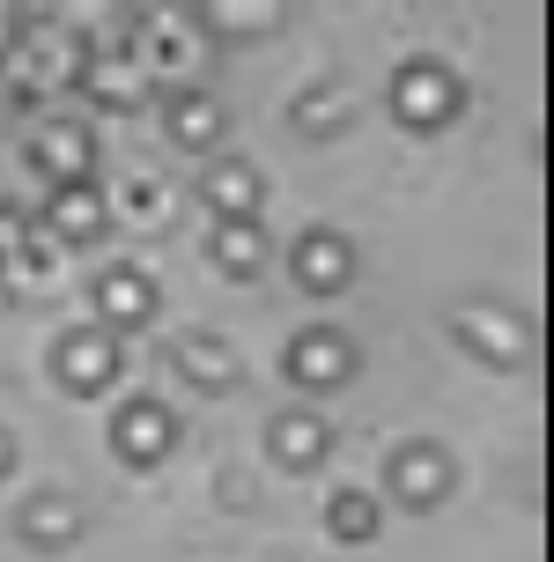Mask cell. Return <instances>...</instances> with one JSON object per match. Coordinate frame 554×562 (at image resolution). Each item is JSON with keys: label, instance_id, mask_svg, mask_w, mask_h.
Segmentation results:
<instances>
[{"label": "cell", "instance_id": "obj_8", "mask_svg": "<svg viewBox=\"0 0 554 562\" xmlns=\"http://www.w3.org/2000/svg\"><path fill=\"white\" fill-rule=\"evenodd\" d=\"M59 378L75 385V393H104L111 378H118V340L111 334H67V348H59Z\"/></svg>", "mask_w": 554, "mask_h": 562}, {"label": "cell", "instance_id": "obj_11", "mask_svg": "<svg viewBox=\"0 0 554 562\" xmlns=\"http://www.w3.org/2000/svg\"><path fill=\"white\" fill-rule=\"evenodd\" d=\"M200 193L215 207V223H259V170L251 164H215Z\"/></svg>", "mask_w": 554, "mask_h": 562}, {"label": "cell", "instance_id": "obj_19", "mask_svg": "<svg viewBox=\"0 0 554 562\" xmlns=\"http://www.w3.org/2000/svg\"><path fill=\"white\" fill-rule=\"evenodd\" d=\"M30 252V223H23V207H8L0 200V259H23Z\"/></svg>", "mask_w": 554, "mask_h": 562}, {"label": "cell", "instance_id": "obj_16", "mask_svg": "<svg viewBox=\"0 0 554 562\" xmlns=\"http://www.w3.org/2000/svg\"><path fill=\"white\" fill-rule=\"evenodd\" d=\"M178 363H185V378H193V385H229V378H237V356H229L222 340H207V334L185 340V348H178Z\"/></svg>", "mask_w": 554, "mask_h": 562}, {"label": "cell", "instance_id": "obj_4", "mask_svg": "<svg viewBox=\"0 0 554 562\" xmlns=\"http://www.w3.org/2000/svg\"><path fill=\"white\" fill-rule=\"evenodd\" d=\"M30 164L45 170L53 186H89V170H97V140H89V126L59 119V126H45V134L30 140Z\"/></svg>", "mask_w": 554, "mask_h": 562}, {"label": "cell", "instance_id": "obj_1", "mask_svg": "<svg viewBox=\"0 0 554 562\" xmlns=\"http://www.w3.org/2000/svg\"><path fill=\"white\" fill-rule=\"evenodd\" d=\"M392 112L407 119V126H443V119L459 112V75L437 67V59H407L399 75H392Z\"/></svg>", "mask_w": 554, "mask_h": 562}, {"label": "cell", "instance_id": "obj_14", "mask_svg": "<svg viewBox=\"0 0 554 562\" xmlns=\"http://www.w3.org/2000/svg\"><path fill=\"white\" fill-rule=\"evenodd\" d=\"M170 134L185 140V148H207V140L222 134V104L200 97V89H178V97H170Z\"/></svg>", "mask_w": 554, "mask_h": 562}, {"label": "cell", "instance_id": "obj_20", "mask_svg": "<svg viewBox=\"0 0 554 562\" xmlns=\"http://www.w3.org/2000/svg\"><path fill=\"white\" fill-rule=\"evenodd\" d=\"M296 126H304V134H318V126H340V104H326V97H304V104H296Z\"/></svg>", "mask_w": 554, "mask_h": 562}, {"label": "cell", "instance_id": "obj_10", "mask_svg": "<svg viewBox=\"0 0 554 562\" xmlns=\"http://www.w3.org/2000/svg\"><path fill=\"white\" fill-rule=\"evenodd\" d=\"M45 223H53L59 245H89L97 229L111 223V207L97 186H53V207H45Z\"/></svg>", "mask_w": 554, "mask_h": 562}, {"label": "cell", "instance_id": "obj_18", "mask_svg": "<svg viewBox=\"0 0 554 562\" xmlns=\"http://www.w3.org/2000/svg\"><path fill=\"white\" fill-rule=\"evenodd\" d=\"M89 89H104L111 104H134L140 75H134V67H118V59H97V67H89Z\"/></svg>", "mask_w": 554, "mask_h": 562}, {"label": "cell", "instance_id": "obj_21", "mask_svg": "<svg viewBox=\"0 0 554 562\" xmlns=\"http://www.w3.org/2000/svg\"><path fill=\"white\" fill-rule=\"evenodd\" d=\"M8 467H15V451H8V437H0V474H8Z\"/></svg>", "mask_w": 554, "mask_h": 562}, {"label": "cell", "instance_id": "obj_3", "mask_svg": "<svg viewBox=\"0 0 554 562\" xmlns=\"http://www.w3.org/2000/svg\"><path fill=\"white\" fill-rule=\"evenodd\" d=\"M348 370H355V348L332 334V326H304V334L289 340V378L310 385V393H332Z\"/></svg>", "mask_w": 554, "mask_h": 562}, {"label": "cell", "instance_id": "obj_13", "mask_svg": "<svg viewBox=\"0 0 554 562\" xmlns=\"http://www.w3.org/2000/svg\"><path fill=\"white\" fill-rule=\"evenodd\" d=\"M207 252H215L222 274H237V281H245L251 267L267 259V229H259V223H215V245H207Z\"/></svg>", "mask_w": 554, "mask_h": 562}, {"label": "cell", "instance_id": "obj_7", "mask_svg": "<svg viewBox=\"0 0 554 562\" xmlns=\"http://www.w3.org/2000/svg\"><path fill=\"white\" fill-rule=\"evenodd\" d=\"M111 437H118V459H126V467H156V459L170 451V415L156 407V400H126Z\"/></svg>", "mask_w": 554, "mask_h": 562}, {"label": "cell", "instance_id": "obj_6", "mask_svg": "<svg viewBox=\"0 0 554 562\" xmlns=\"http://www.w3.org/2000/svg\"><path fill=\"white\" fill-rule=\"evenodd\" d=\"M451 334L466 340V348L480 356V363H502V370H510V363H525V348H532V340H525V326H518L510 311H480V304H473V311H459V318H451Z\"/></svg>", "mask_w": 554, "mask_h": 562}, {"label": "cell", "instance_id": "obj_2", "mask_svg": "<svg viewBox=\"0 0 554 562\" xmlns=\"http://www.w3.org/2000/svg\"><path fill=\"white\" fill-rule=\"evenodd\" d=\"M385 488H392V504H407V510H429L451 488V451L443 445H399L385 451Z\"/></svg>", "mask_w": 554, "mask_h": 562}, {"label": "cell", "instance_id": "obj_15", "mask_svg": "<svg viewBox=\"0 0 554 562\" xmlns=\"http://www.w3.org/2000/svg\"><path fill=\"white\" fill-rule=\"evenodd\" d=\"M267 445H274L281 467H310V459L326 451V422L318 415H281L274 429H267Z\"/></svg>", "mask_w": 554, "mask_h": 562}, {"label": "cell", "instance_id": "obj_5", "mask_svg": "<svg viewBox=\"0 0 554 562\" xmlns=\"http://www.w3.org/2000/svg\"><path fill=\"white\" fill-rule=\"evenodd\" d=\"M289 274L304 281L310 296H332V289H348V281H355V252H348V237L310 229V237H296V252H289Z\"/></svg>", "mask_w": 554, "mask_h": 562}, {"label": "cell", "instance_id": "obj_17", "mask_svg": "<svg viewBox=\"0 0 554 562\" xmlns=\"http://www.w3.org/2000/svg\"><path fill=\"white\" fill-rule=\"evenodd\" d=\"M332 533L340 540H377V504H370V496H362V488H348V496H332Z\"/></svg>", "mask_w": 554, "mask_h": 562}, {"label": "cell", "instance_id": "obj_12", "mask_svg": "<svg viewBox=\"0 0 554 562\" xmlns=\"http://www.w3.org/2000/svg\"><path fill=\"white\" fill-rule=\"evenodd\" d=\"M75 533H82V510L67 504V496H37V504H23V540L30 548H67Z\"/></svg>", "mask_w": 554, "mask_h": 562}, {"label": "cell", "instance_id": "obj_9", "mask_svg": "<svg viewBox=\"0 0 554 562\" xmlns=\"http://www.w3.org/2000/svg\"><path fill=\"white\" fill-rule=\"evenodd\" d=\"M148 311H156V281L140 274V267L97 274V318H104V326H140Z\"/></svg>", "mask_w": 554, "mask_h": 562}]
</instances>
